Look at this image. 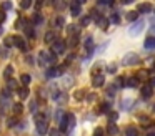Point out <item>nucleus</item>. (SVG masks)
Returning <instances> with one entry per match:
<instances>
[{"mask_svg": "<svg viewBox=\"0 0 155 136\" xmlns=\"http://www.w3.org/2000/svg\"><path fill=\"white\" fill-rule=\"evenodd\" d=\"M35 128H37V133L38 134H47L50 129H48V123H47V119H45V116L44 115H37L35 116Z\"/></svg>", "mask_w": 155, "mask_h": 136, "instance_id": "f257e3e1", "label": "nucleus"}, {"mask_svg": "<svg viewBox=\"0 0 155 136\" xmlns=\"http://www.w3.org/2000/svg\"><path fill=\"white\" fill-rule=\"evenodd\" d=\"M140 62V56L137 55V53L130 52V53H125L124 58H122V63H124L125 66H132V65H137V63Z\"/></svg>", "mask_w": 155, "mask_h": 136, "instance_id": "f03ea898", "label": "nucleus"}, {"mask_svg": "<svg viewBox=\"0 0 155 136\" xmlns=\"http://www.w3.org/2000/svg\"><path fill=\"white\" fill-rule=\"evenodd\" d=\"M55 62V55L54 53H47V52H40L38 53V63L40 66H47V63H54Z\"/></svg>", "mask_w": 155, "mask_h": 136, "instance_id": "7ed1b4c3", "label": "nucleus"}, {"mask_svg": "<svg viewBox=\"0 0 155 136\" xmlns=\"http://www.w3.org/2000/svg\"><path fill=\"white\" fill-rule=\"evenodd\" d=\"M12 105V93L8 90H4L0 93V106L2 108H8Z\"/></svg>", "mask_w": 155, "mask_h": 136, "instance_id": "20e7f679", "label": "nucleus"}, {"mask_svg": "<svg viewBox=\"0 0 155 136\" xmlns=\"http://www.w3.org/2000/svg\"><path fill=\"white\" fill-rule=\"evenodd\" d=\"M65 42L62 38H57L55 40L54 43H52V53H54V55H62V53L65 52Z\"/></svg>", "mask_w": 155, "mask_h": 136, "instance_id": "39448f33", "label": "nucleus"}, {"mask_svg": "<svg viewBox=\"0 0 155 136\" xmlns=\"http://www.w3.org/2000/svg\"><path fill=\"white\" fill-rule=\"evenodd\" d=\"M143 27H145V22H143V20H137V22H134V23H132V27L128 28V33H130L132 36H137L138 33H142Z\"/></svg>", "mask_w": 155, "mask_h": 136, "instance_id": "423d86ee", "label": "nucleus"}, {"mask_svg": "<svg viewBox=\"0 0 155 136\" xmlns=\"http://www.w3.org/2000/svg\"><path fill=\"white\" fill-rule=\"evenodd\" d=\"M14 45L17 46V48L24 50V52H27V50H28L27 42H25V38H22V36H14Z\"/></svg>", "mask_w": 155, "mask_h": 136, "instance_id": "0eeeda50", "label": "nucleus"}, {"mask_svg": "<svg viewBox=\"0 0 155 136\" xmlns=\"http://www.w3.org/2000/svg\"><path fill=\"white\" fill-rule=\"evenodd\" d=\"M70 12L74 17H78L82 13V3L80 2H72L70 3Z\"/></svg>", "mask_w": 155, "mask_h": 136, "instance_id": "6e6552de", "label": "nucleus"}, {"mask_svg": "<svg viewBox=\"0 0 155 136\" xmlns=\"http://www.w3.org/2000/svg\"><path fill=\"white\" fill-rule=\"evenodd\" d=\"M140 93H142L143 98H150V96L153 95V86H152V85H143V86H142V90H140Z\"/></svg>", "mask_w": 155, "mask_h": 136, "instance_id": "1a4fd4ad", "label": "nucleus"}, {"mask_svg": "<svg viewBox=\"0 0 155 136\" xmlns=\"http://www.w3.org/2000/svg\"><path fill=\"white\" fill-rule=\"evenodd\" d=\"M143 46L147 50H153L155 48V35L153 36H147V38H145V43H143Z\"/></svg>", "mask_w": 155, "mask_h": 136, "instance_id": "9d476101", "label": "nucleus"}, {"mask_svg": "<svg viewBox=\"0 0 155 136\" xmlns=\"http://www.w3.org/2000/svg\"><path fill=\"white\" fill-rule=\"evenodd\" d=\"M137 12L138 13H150L152 12V5L150 3H140L137 7Z\"/></svg>", "mask_w": 155, "mask_h": 136, "instance_id": "9b49d317", "label": "nucleus"}, {"mask_svg": "<svg viewBox=\"0 0 155 136\" xmlns=\"http://www.w3.org/2000/svg\"><path fill=\"white\" fill-rule=\"evenodd\" d=\"M62 73V68H48L47 71H45V75H47V78H55V76H58Z\"/></svg>", "mask_w": 155, "mask_h": 136, "instance_id": "f8f14e48", "label": "nucleus"}, {"mask_svg": "<svg viewBox=\"0 0 155 136\" xmlns=\"http://www.w3.org/2000/svg\"><path fill=\"white\" fill-rule=\"evenodd\" d=\"M78 32H80L78 25H68V27H67V33H68V36H78Z\"/></svg>", "mask_w": 155, "mask_h": 136, "instance_id": "ddd939ff", "label": "nucleus"}, {"mask_svg": "<svg viewBox=\"0 0 155 136\" xmlns=\"http://www.w3.org/2000/svg\"><path fill=\"white\" fill-rule=\"evenodd\" d=\"M54 100L57 103H65V101H67V95H65V93H62V91H55L54 93Z\"/></svg>", "mask_w": 155, "mask_h": 136, "instance_id": "4468645a", "label": "nucleus"}, {"mask_svg": "<svg viewBox=\"0 0 155 136\" xmlns=\"http://www.w3.org/2000/svg\"><path fill=\"white\" fill-rule=\"evenodd\" d=\"M104 83H105V78H104L102 75L94 76V81H92V85H94L95 88H98V86H104Z\"/></svg>", "mask_w": 155, "mask_h": 136, "instance_id": "2eb2a0df", "label": "nucleus"}, {"mask_svg": "<svg viewBox=\"0 0 155 136\" xmlns=\"http://www.w3.org/2000/svg\"><path fill=\"white\" fill-rule=\"evenodd\" d=\"M44 38H45V43H54L55 40H57V35H55V32H52V30H50V32L45 33Z\"/></svg>", "mask_w": 155, "mask_h": 136, "instance_id": "dca6fc26", "label": "nucleus"}, {"mask_svg": "<svg viewBox=\"0 0 155 136\" xmlns=\"http://www.w3.org/2000/svg\"><path fill=\"white\" fill-rule=\"evenodd\" d=\"M107 131H108V134H112V136L118 134V128H117V125H115V123H108Z\"/></svg>", "mask_w": 155, "mask_h": 136, "instance_id": "f3484780", "label": "nucleus"}, {"mask_svg": "<svg viewBox=\"0 0 155 136\" xmlns=\"http://www.w3.org/2000/svg\"><path fill=\"white\" fill-rule=\"evenodd\" d=\"M125 136H138V131L135 126H128L127 129H125Z\"/></svg>", "mask_w": 155, "mask_h": 136, "instance_id": "a211bd4d", "label": "nucleus"}, {"mask_svg": "<svg viewBox=\"0 0 155 136\" xmlns=\"http://www.w3.org/2000/svg\"><path fill=\"white\" fill-rule=\"evenodd\" d=\"M64 23H65V20H64V17H55V20H54V25L55 27H58V28H60V27H64Z\"/></svg>", "mask_w": 155, "mask_h": 136, "instance_id": "6ab92c4d", "label": "nucleus"}, {"mask_svg": "<svg viewBox=\"0 0 155 136\" xmlns=\"http://www.w3.org/2000/svg\"><path fill=\"white\" fill-rule=\"evenodd\" d=\"M65 116H67V113H64L60 108H58L57 111H55V119H57V121H62V119H64Z\"/></svg>", "mask_w": 155, "mask_h": 136, "instance_id": "aec40b11", "label": "nucleus"}, {"mask_svg": "<svg viewBox=\"0 0 155 136\" xmlns=\"http://www.w3.org/2000/svg\"><path fill=\"white\" fill-rule=\"evenodd\" d=\"M77 45H78V36H70V38H68V46L74 48V46H77Z\"/></svg>", "mask_w": 155, "mask_h": 136, "instance_id": "412c9836", "label": "nucleus"}, {"mask_svg": "<svg viewBox=\"0 0 155 136\" xmlns=\"http://www.w3.org/2000/svg\"><path fill=\"white\" fill-rule=\"evenodd\" d=\"M75 126V116L72 113H68V129H74Z\"/></svg>", "mask_w": 155, "mask_h": 136, "instance_id": "4be33fe9", "label": "nucleus"}, {"mask_svg": "<svg viewBox=\"0 0 155 136\" xmlns=\"http://www.w3.org/2000/svg\"><path fill=\"white\" fill-rule=\"evenodd\" d=\"M34 23L35 25H42V23H44V18H42L40 13H35L34 15Z\"/></svg>", "mask_w": 155, "mask_h": 136, "instance_id": "5701e85b", "label": "nucleus"}, {"mask_svg": "<svg viewBox=\"0 0 155 136\" xmlns=\"http://www.w3.org/2000/svg\"><path fill=\"white\" fill-rule=\"evenodd\" d=\"M108 22H110V20H107V18H105V17H102V18L100 20H98V25H100L102 27V28H107V27H108Z\"/></svg>", "mask_w": 155, "mask_h": 136, "instance_id": "b1692460", "label": "nucleus"}, {"mask_svg": "<svg viewBox=\"0 0 155 136\" xmlns=\"http://www.w3.org/2000/svg\"><path fill=\"white\" fill-rule=\"evenodd\" d=\"M20 80H22V83H24V85L27 86L28 83H30V75H27V73H24V75L20 76Z\"/></svg>", "mask_w": 155, "mask_h": 136, "instance_id": "393cba45", "label": "nucleus"}, {"mask_svg": "<svg viewBox=\"0 0 155 136\" xmlns=\"http://www.w3.org/2000/svg\"><path fill=\"white\" fill-rule=\"evenodd\" d=\"M28 109H30V113H37V101H35V100H32V101H30Z\"/></svg>", "mask_w": 155, "mask_h": 136, "instance_id": "a878e982", "label": "nucleus"}, {"mask_svg": "<svg viewBox=\"0 0 155 136\" xmlns=\"http://www.w3.org/2000/svg\"><path fill=\"white\" fill-rule=\"evenodd\" d=\"M127 18H128V20H135V22H137L138 12H128V13H127Z\"/></svg>", "mask_w": 155, "mask_h": 136, "instance_id": "bb28decb", "label": "nucleus"}, {"mask_svg": "<svg viewBox=\"0 0 155 136\" xmlns=\"http://www.w3.org/2000/svg\"><path fill=\"white\" fill-rule=\"evenodd\" d=\"M48 136H62V131L58 128H54V129L48 131Z\"/></svg>", "mask_w": 155, "mask_h": 136, "instance_id": "cd10ccee", "label": "nucleus"}, {"mask_svg": "<svg viewBox=\"0 0 155 136\" xmlns=\"http://www.w3.org/2000/svg\"><path fill=\"white\" fill-rule=\"evenodd\" d=\"M110 22H112V23H120V17H118V13H112Z\"/></svg>", "mask_w": 155, "mask_h": 136, "instance_id": "c85d7f7f", "label": "nucleus"}, {"mask_svg": "<svg viewBox=\"0 0 155 136\" xmlns=\"http://www.w3.org/2000/svg\"><path fill=\"white\" fill-rule=\"evenodd\" d=\"M14 113H15V115H20V113H22V105H20V103H15V105H14Z\"/></svg>", "mask_w": 155, "mask_h": 136, "instance_id": "c756f323", "label": "nucleus"}, {"mask_svg": "<svg viewBox=\"0 0 155 136\" xmlns=\"http://www.w3.org/2000/svg\"><path fill=\"white\" fill-rule=\"evenodd\" d=\"M97 111H98V113H107V111H108V105H107V103H104V105H100V108H98Z\"/></svg>", "mask_w": 155, "mask_h": 136, "instance_id": "7c9ffc66", "label": "nucleus"}, {"mask_svg": "<svg viewBox=\"0 0 155 136\" xmlns=\"http://www.w3.org/2000/svg\"><path fill=\"white\" fill-rule=\"evenodd\" d=\"M18 93H20V98H27V96H28V90L25 88V86H24V88H22Z\"/></svg>", "mask_w": 155, "mask_h": 136, "instance_id": "2f4dec72", "label": "nucleus"}, {"mask_svg": "<svg viewBox=\"0 0 155 136\" xmlns=\"http://www.w3.org/2000/svg\"><path fill=\"white\" fill-rule=\"evenodd\" d=\"M0 55L4 56V58H7V56H8V50L5 48V46H0Z\"/></svg>", "mask_w": 155, "mask_h": 136, "instance_id": "473e14b6", "label": "nucleus"}, {"mask_svg": "<svg viewBox=\"0 0 155 136\" xmlns=\"http://www.w3.org/2000/svg\"><path fill=\"white\" fill-rule=\"evenodd\" d=\"M94 136H105V131H104L102 128H97V129L94 131Z\"/></svg>", "mask_w": 155, "mask_h": 136, "instance_id": "72a5a7b5", "label": "nucleus"}, {"mask_svg": "<svg viewBox=\"0 0 155 136\" xmlns=\"http://www.w3.org/2000/svg\"><path fill=\"white\" fill-rule=\"evenodd\" d=\"M7 86H8L10 90H14V88H17V83H15L12 78H8V83H7Z\"/></svg>", "mask_w": 155, "mask_h": 136, "instance_id": "f704fd0d", "label": "nucleus"}, {"mask_svg": "<svg viewBox=\"0 0 155 136\" xmlns=\"http://www.w3.org/2000/svg\"><path fill=\"white\" fill-rule=\"evenodd\" d=\"M30 5H32V0H25V2H22V3H20L22 8H28Z\"/></svg>", "mask_w": 155, "mask_h": 136, "instance_id": "c9c22d12", "label": "nucleus"}, {"mask_svg": "<svg viewBox=\"0 0 155 136\" xmlns=\"http://www.w3.org/2000/svg\"><path fill=\"white\" fill-rule=\"evenodd\" d=\"M88 23H90V17H84V18L80 20V25H88Z\"/></svg>", "mask_w": 155, "mask_h": 136, "instance_id": "e433bc0d", "label": "nucleus"}, {"mask_svg": "<svg viewBox=\"0 0 155 136\" xmlns=\"http://www.w3.org/2000/svg\"><path fill=\"white\" fill-rule=\"evenodd\" d=\"M147 76H148V73L145 71V70H142V71L138 73V78H142V80H147Z\"/></svg>", "mask_w": 155, "mask_h": 136, "instance_id": "4c0bfd02", "label": "nucleus"}, {"mask_svg": "<svg viewBox=\"0 0 155 136\" xmlns=\"http://www.w3.org/2000/svg\"><path fill=\"white\" fill-rule=\"evenodd\" d=\"M55 7H57L58 10H64L65 8V2H55Z\"/></svg>", "mask_w": 155, "mask_h": 136, "instance_id": "58836bf2", "label": "nucleus"}, {"mask_svg": "<svg viewBox=\"0 0 155 136\" xmlns=\"http://www.w3.org/2000/svg\"><path fill=\"white\" fill-rule=\"evenodd\" d=\"M107 71H108V73H115V71H117V66H115V65H108Z\"/></svg>", "mask_w": 155, "mask_h": 136, "instance_id": "ea45409f", "label": "nucleus"}, {"mask_svg": "<svg viewBox=\"0 0 155 136\" xmlns=\"http://www.w3.org/2000/svg\"><path fill=\"white\" fill-rule=\"evenodd\" d=\"M25 32H27L28 36H35V32H34L32 28H27V27H25Z\"/></svg>", "mask_w": 155, "mask_h": 136, "instance_id": "a19ab883", "label": "nucleus"}, {"mask_svg": "<svg viewBox=\"0 0 155 136\" xmlns=\"http://www.w3.org/2000/svg\"><path fill=\"white\" fill-rule=\"evenodd\" d=\"M117 119V113H110V123H115Z\"/></svg>", "mask_w": 155, "mask_h": 136, "instance_id": "79ce46f5", "label": "nucleus"}, {"mask_svg": "<svg viewBox=\"0 0 155 136\" xmlns=\"http://www.w3.org/2000/svg\"><path fill=\"white\" fill-rule=\"evenodd\" d=\"M12 71H14V68H12V66H8V68L5 70V75H7V76H10V75H12Z\"/></svg>", "mask_w": 155, "mask_h": 136, "instance_id": "37998d69", "label": "nucleus"}, {"mask_svg": "<svg viewBox=\"0 0 155 136\" xmlns=\"http://www.w3.org/2000/svg\"><path fill=\"white\" fill-rule=\"evenodd\" d=\"M4 20H5V12L4 10H0V23L4 22Z\"/></svg>", "mask_w": 155, "mask_h": 136, "instance_id": "c03bdc74", "label": "nucleus"}, {"mask_svg": "<svg viewBox=\"0 0 155 136\" xmlns=\"http://www.w3.org/2000/svg\"><path fill=\"white\" fill-rule=\"evenodd\" d=\"M10 7H12V3H2V8H5V10H8V8H10Z\"/></svg>", "mask_w": 155, "mask_h": 136, "instance_id": "a18cd8bd", "label": "nucleus"}, {"mask_svg": "<svg viewBox=\"0 0 155 136\" xmlns=\"http://www.w3.org/2000/svg\"><path fill=\"white\" fill-rule=\"evenodd\" d=\"M150 85H152V86H155V76L152 78V83H150Z\"/></svg>", "mask_w": 155, "mask_h": 136, "instance_id": "49530a36", "label": "nucleus"}, {"mask_svg": "<svg viewBox=\"0 0 155 136\" xmlns=\"http://www.w3.org/2000/svg\"><path fill=\"white\" fill-rule=\"evenodd\" d=\"M152 32H153V33H155V25H152Z\"/></svg>", "mask_w": 155, "mask_h": 136, "instance_id": "de8ad7c7", "label": "nucleus"}, {"mask_svg": "<svg viewBox=\"0 0 155 136\" xmlns=\"http://www.w3.org/2000/svg\"><path fill=\"white\" fill-rule=\"evenodd\" d=\"M148 136H155V133H148Z\"/></svg>", "mask_w": 155, "mask_h": 136, "instance_id": "09e8293b", "label": "nucleus"}, {"mask_svg": "<svg viewBox=\"0 0 155 136\" xmlns=\"http://www.w3.org/2000/svg\"><path fill=\"white\" fill-rule=\"evenodd\" d=\"M0 33H2V28H0Z\"/></svg>", "mask_w": 155, "mask_h": 136, "instance_id": "8fccbe9b", "label": "nucleus"}, {"mask_svg": "<svg viewBox=\"0 0 155 136\" xmlns=\"http://www.w3.org/2000/svg\"><path fill=\"white\" fill-rule=\"evenodd\" d=\"M0 115H2V111H0Z\"/></svg>", "mask_w": 155, "mask_h": 136, "instance_id": "3c124183", "label": "nucleus"}]
</instances>
